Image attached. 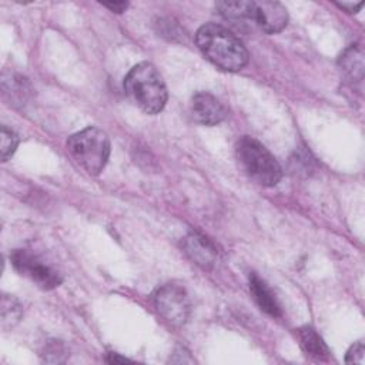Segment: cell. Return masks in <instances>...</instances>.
<instances>
[{"instance_id":"3","label":"cell","mask_w":365,"mask_h":365,"mask_svg":"<svg viewBox=\"0 0 365 365\" xmlns=\"http://www.w3.org/2000/svg\"><path fill=\"white\" fill-rule=\"evenodd\" d=\"M235 157L242 171L262 187H274L282 177V168L269 150L258 140L242 135L235 144Z\"/></svg>"},{"instance_id":"19","label":"cell","mask_w":365,"mask_h":365,"mask_svg":"<svg viewBox=\"0 0 365 365\" xmlns=\"http://www.w3.org/2000/svg\"><path fill=\"white\" fill-rule=\"evenodd\" d=\"M101 4L108 10H111L113 13H123L128 7L127 1H101Z\"/></svg>"},{"instance_id":"8","label":"cell","mask_w":365,"mask_h":365,"mask_svg":"<svg viewBox=\"0 0 365 365\" xmlns=\"http://www.w3.org/2000/svg\"><path fill=\"white\" fill-rule=\"evenodd\" d=\"M252 23L257 24L262 31L275 34L287 27L288 11L278 1H252Z\"/></svg>"},{"instance_id":"21","label":"cell","mask_w":365,"mask_h":365,"mask_svg":"<svg viewBox=\"0 0 365 365\" xmlns=\"http://www.w3.org/2000/svg\"><path fill=\"white\" fill-rule=\"evenodd\" d=\"M106 361L108 362V364H125V362H131L128 358H124V356H120L118 354H114V352H111V354H108L107 355V358H106Z\"/></svg>"},{"instance_id":"4","label":"cell","mask_w":365,"mask_h":365,"mask_svg":"<svg viewBox=\"0 0 365 365\" xmlns=\"http://www.w3.org/2000/svg\"><path fill=\"white\" fill-rule=\"evenodd\" d=\"M67 151L90 175H98L110 158L111 144L103 130L90 125L68 137Z\"/></svg>"},{"instance_id":"7","label":"cell","mask_w":365,"mask_h":365,"mask_svg":"<svg viewBox=\"0 0 365 365\" xmlns=\"http://www.w3.org/2000/svg\"><path fill=\"white\" fill-rule=\"evenodd\" d=\"M190 113L195 123L207 127L220 124L228 114L224 104L208 91H198L192 96Z\"/></svg>"},{"instance_id":"10","label":"cell","mask_w":365,"mask_h":365,"mask_svg":"<svg viewBox=\"0 0 365 365\" xmlns=\"http://www.w3.org/2000/svg\"><path fill=\"white\" fill-rule=\"evenodd\" d=\"M250 292L261 311L272 318H279L282 315V309L278 299L275 298V294L255 272L250 274Z\"/></svg>"},{"instance_id":"16","label":"cell","mask_w":365,"mask_h":365,"mask_svg":"<svg viewBox=\"0 0 365 365\" xmlns=\"http://www.w3.org/2000/svg\"><path fill=\"white\" fill-rule=\"evenodd\" d=\"M17 145H19V135L11 128L1 125V137H0L1 161H7L14 154Z\"/></svg>"},{"instance_id":"2","label":"cell","mask_w":365,"mask_h":365,"mask_svg":"<svg viewBox=\"0 0 365 365\" xmlns=\"http://www.w3.org/2000/svg\"><path fill=\"white\" fill-rule=\"evenodd\" d=\"M124 91L145 114H158L167 104L168 93L158 70L148 61L135 64L124 77Z\"/></svg>"},{"instance_id":"13","label":"cell","mask_w":365,"mask_h":365,"mask_svg":"<svg viewBox=\"0 0 365 365\" xmlns=\"http://www.w3.org/2000/svg\"><path fill=\"white\" fill-rule=\"evenodd\" d=\"M339 67L351 80H361L364 76V53L361 47L351 46L339 57Z\"/></svg>"},{"instance_id":"5","label":"cell","mask_w":365,"mask_h":365,"mask_svg":"<svg viewBox=\"0 0 365 365\" xmlns=\"http://www.w3.org/2000/svg\"><path fill=\"white\" fill-rule=\"evenodd\" d=\"M153 301L160 317L173 327H182L190 317L191 304L184 287L164 284L153 294Z\"/></svg>"},{"instance_id":"11","label":"cell","mask_w":365,"mask_h":365,"mask_svg":"<svg viewBox=\"0 0 365 365\" xmlns=\"http://www.w3.org/2000/svg\"><path fill=\"white\" fill-rule=\"evenodd\" d=\"M297 335H298L299 345L307 355H309L311 358H315L318 361H325L329 358L328 346L325 345L322 338L318 335V332L312 327H309V325L301 327L297 331Z\"/></svg>"},{"instance_id":"12","label":"cell","mask_w":365,"mask_h":365,"mask_svg":"<svg viewBox=\"0 0 365 365\" xmlns=\"http://www.w3.org/2000/svg\"><path fill=\"white\" fill-rule=\"evenodd\" d=\"M218 13L234 24H248L252 21V1H220L215 4Z\"/></svg>"},{"instance_id":"14","label":"cell","mask_w":365,"mask_h":365,"mask_svg":"<svg viewBox=\"0 0 365 365\" xmlns=\"http://www.w3.org/2000/svg\"><path fill=\"white\" fill-rule=\"evenodd\" d=\"M21 318V305L20 302L10 295L1 298V325L3 328L14 327Z\"/></svg>"},{"instance_id":"17","label":"cell","mask_w":365,"mask_h":365,"mask_svg":"<svg viewBox=\"0 0 365 365\" xmlns=\"http://www.w3.org/2000/svg\"><path fill=\"white\" fill-rule=\"evenodd\" d=\"M67 355H68L67 348L61 341H48L44 346L43 354H41L43 359L46 362H51V364L64 362Z\"/></svg>"},{"instance_id":"15","label":"cell","mask_w":365,"mask_h":365,"mask_svg":"<svg viewBox=\"0 0 365 365\" xmlns=\"http://www.w3.org/2000/svg\"><path fill=\"white\" fill-rule=\"evenodd\" d=\"M27 90V81L26 78L20 77V76H10L6 77V74H3V93L4 96H9L10 101L19 98V101H23L26 97V91Z\"/></svg>"},{"instance_id":"6","label":"cell","mask_w":365,"mask_h":365,"mask_svg":"<svg viewBox=\"0 0 365 365\" xmlns=\"http://www.w3.org/2000/svg\"><path fill=\"white\" fill-rule=\"evenodd\" d=\"M10 261L20 275L29 278L44 291L54 289L63 282V277L57 269L29 250H14L10 254Z\"/></svg>"},{"instance_id":"1","label":"cell","mask_w":365,"mask_h":365,"mask_svg":"<svg viewBox=\"0 0 365 365\" xmlns=\"http://www.w3.org/2000/svg\"><path fill=\"white\" fill-rule=\"evenodd\" d=\"M195 44L214 66L224 71H240L250 58L242 41L217 23L202 24L195 33Z\"/></svg>"},{"instance_id":"18","label":"cell","mask_w":365,"mask_h":365,"mask_svg":"<svg viewBox=\"0 0 365 365\" xmlns=\"http://www.w3.org/2000/svg\"><path fill=\"white\" fill-rule=\"evenodd\" d=\"M364 354H365L364 342L358 341L348 349V352L345 355V362L346 364H364Z\"/></svg>"},{"instance_id":"9","label":"cell","mask_w":365,"mask_h":365,"mask_svg":"<svg viewBox=\"0 0 365 365\" xmlns=\"http://www.w3.org/2000/svg\"><path fill=\"white\" fill-rule=\"evenodd\" d=\"M182 247L190 259L202 269H211L218 259L215 244L198 232L188 234L182 241Z\"/></svg>"},{"instance_id":"20","label":"cell","mask_w":365,"mask_h":365,"mask_svg":"<svg viewBox=\"0 0 365 365\" xmlns=\"http://www.w3.org/2000/svg\"><path fill=\"white\" fill-rule=\"evenodd\" d=\"M336 6L342 10H345L346 13H356L361 10V7L364 6L362 1L358 3H352V1H342V3H336Z\"/></svg>"}]
</instances>
